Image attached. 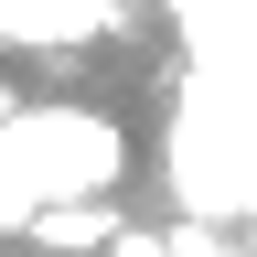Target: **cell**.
Returning <instances> with one entry per match:
<instances>
[{"label": "cell", "instance_id": "obj_3", "mask_svg": "<svg viewBox=\"0 0 257 257\" xmlns=\"http://www.w3.org/2000/svg\"><path fill=\"white\" fill-rule=\"evenodd\" d=\"M32 236H43V246H118L128 214H118V204H86V193H64V204L32 214Z\"/></svg>", "mask_w": 257, "mask_h": 257}, {"label": "cell", "instance_id": "obj_2", "mask_svg": "<svg viewBox=\"0 0 257 257\" xmlns=\"http://www.w3.org/2000/svg\"><path fill=\"white\" fill-rule=\"evenodd\" d=\"M107 22L118 0H0V43H86Z\"/></svg>", "mask_w": 257, "mask_h": 257}, {"label": "cell", "instance_id": "obj_1", "mask_svg": "<svg viewBox=\"0 0 257 257\" xmlns=\"http://www.w3.org/2000/svg\"><path fill=\"white\" fill-rule=\"evenodd\" d=\"M118 172V128L86 107H22L0 118V225H32L64 193H96Z\"/></svg>", "mask_w": 257, "mask_h": 257}]
</instances>
